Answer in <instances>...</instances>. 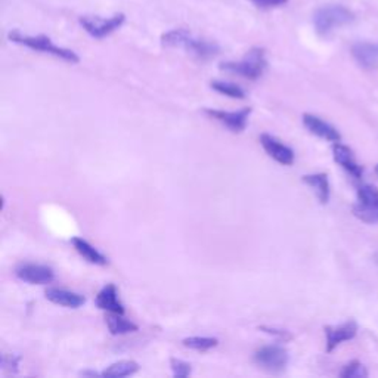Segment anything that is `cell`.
Segmentation results:
<instances>
[{
    "label": "cell",
    "mask_w": 378,
    "mask_h": 378,
    "mask_svg": "<svg viewBox=\"0 0 378 378\" xmlns=\"http://www.w3.org/2000/svg\"><path fill=\"white\" fill-rule=\"evenodd\" d=\"M161 44L165 48H180L189 52L196 59L207 61V59L219 55L220 48L215 42L194 36L185 28H176L161 36Z\"/></svg>",
    "instance_id": "1"
},
{
    "label": "cell",
    "mask_w": 378,
    "mask_h": 378,
    "mask_svg": "<svg viewBox=\"0 0 378 378\" xmlns=\"http://www.w3.org/2000/svg\"><path fill=\"white\" fill-rule=\"evenodd\" d=\"M8 39L13 43L21 44V46H25L32 51H37V52H43V53H49L53 55L59 59H63V61L71 63V64H77L80 61L79 55L73 52L71 49L67 48H61L56 46V44L44 34L40 36H27L20 33L18 30H12V32L8 34Z\"/></svg>",
    "instance_id": "2"
},
{
    "label": "cell",
    "mask_w": 378,
    "mask_h": 378,
    "mask_svg": "<svg viewBox=\"0 0 378 378\" xmlns=\"http://www.w3.org/2000/svg\"><path fill=\"white\" fill-rule=\"evenodd\" d=\"M355 15L352 11L341 5H328L316 9L313 13V25L317 34L328 36L336 28L353 23Z\"/></svg>",
    "instance_id": "3"
},
{
    "label": "cell",
    "mask_w": 378,
    "mask_h": 378,
    "mask_svg": "<svg viewBox=\"0 0 378 378\" xmlns=\"http://www.w3.org/2000/svg\"><path fill=\"white\" fill-rule=\"evenodd\" d=\"M267 67L265 49L262 48H253L247 52V55L241 59V61H231V63H222L220 70L241 75L248 80H257L260 79L265 70Z\"/></svg>",
    "instance_id": "4"
},
{
    "label": "cell",
    "mask_w": 378,
    "mask_h": 378,
    "mask_svg": "<svg viewBox=\"0 0 378 378\" xmlns=\"http://www.w3.org/2000/svg\"><path fill=\"white\" fill-rule=\"evenodd\" d=\"M253 359L262 370L270 374H279L286 368V365H289L290 356L282 346L270 344L257 351Z\"/></svg>",
    "instance_id": "5"
},
{
    "label": "cell",
    "mask_w": 378,
    "mask_h": 378,
    "mask_svg": "<svg viewBox=\"0 0 378 378\" xmlns=\"http://www.w3.org/2000/svg\"><path fill=\"white\" fill-rule=\"evenodd\" d=\"M353 215L365 223H378V188L360 185L358 188V203L353 206Z\"/></svg>",
    "instance_id": "6"
},
{
    "label": "cell",
    "mask_w": 378,
    "mask_h": 378,
    "mask_svg": "<svg viewBox=\"0 0 378 378\" xmlns=\"http://www.w3.org/2000/svg\"><path fill=\"white\" fill-rule=\"evenodd\" d=\"M126 21L125 13H114L113 17H82L80 24L89 36L95 39H103L113 34Z\"/></svg>",
    "instance_id": "7"
},
{
    "label": "cell",
    "mask_w": 378,
    "mask_h": 378,
    "mask_svg": "<svg viewBox=\"0 0 378 378\" xmlns=\"http://www.w3.org/2000/svg\"><path fill=\"white\" fill-rule=\"evenodd\" d=\"M17 277L27 282V284H51L55 279L53 270L44 265H36V263H21L15 269Z\"/></svg>",
    "instance_id": "8"
},
{
    "label": "cell",
    "mask_w": 378,
    "mask_h": 378,
    "mask_svg": "<svg viewBox=\"0 0 378 378\" xmlns=\"http://www.w3.org/2000/svg\"><path fill=\"white\" fill-rule=\"evenodd\" d=\"M251 108H243L237 113H228V111H220V110H206L204 113L210 115L211 118L218 120L223 126L228 127L234 133H241L244 132L247 127L248 117L251 114Z\"/></svg>",
    "instance_id": "9"
},
{
    "label": "cell",
    "mask_w": 378,
    "mask_h": 378,
    "mask_svg": "<svg viewBox=\"0 0 378 378\" xmlns=\"http://www.w3.org/2000/svg\"><path fill=\"white\" fill-rule=\"evenodd\" d=\"M260 144L267 153V156L278 161L279 164L291 165L294 163V151L290 146L281 144L278 139L274 138V136L263 133L260 136Z\"/></svg>",
    "instance_id": "10"
},
{
    "label": "cell",
    "mask_w": 378,
    "mask_h": 378,
    "mask_svg": "<svg viewBox=\"0 0 378 378\" xmlns=\"http://www.w3.org/2000/svg\"><path fill=\"white\" fill-rule=\"evenodd\" d=\"M327 336V352H332L343 341H349L358 334V324L355 321H347L339 327H325Z\"/></svg>",
    "instance_id": "11"
},
{
    "label": "cell",
    "mask_w": 378,
    "mask_h": 378,
    "mask_svg": "<svg viewBox=\"0 0 378 378\" xmlns=\"http://www.w3.org/2000/svg\"><path fill=\"white\" fill-rule=\"evenodd\" d=\"M332 156H334L336 163H339L341 168L352 177L360 179L362 175H364V169H362L360 165L358 164V161L353 156V151L349 146H346L340 142H336L334 146H332Z\"/></svg>",
    "instance_id": "12"
},
{
    "label": "cell",
    "mask_w": 378,
    "mask_h": 378,
    "mask_svg": "<svg viewBox=\"0 0 378 378\" xmlns=\"http://www.w3.org/2000/svg\"><path fill=\"white\" fill-rule=\"evenodd\" d=\"M352 55L364 70H375L378 67V43H355L352 46Z\"/></svg>",
    "instance_id": "13"
},
{
    "label": "cell",
    "mask_w": 378,
    "mask_h": 378,
    "mask_svg": "<svg viewBox=\"0 0 378 378\" xmlns=\"http://www.w3.org/2000/svg\"><path fill=\"white\" fill-rule=\"evenodd\" d=\"M303 125L310 133L320 136V138L322 139H327L329 142L341 141V134L339 133L336 127H332L331 125H328L327 122H324V120H321L320 117H316L313 114H303Z\"/></svg>",
    "instance_id": "14"
},
{
    "label": "cell",
    "mask_w": 378,
    "mask_h": 378,
    "mask_svg": "<svg viewBox=\"0 0 378 378\" xmlns=\"http://www.w3.org/2000/svg\"><path fill=\"white\" fill-rule=\"evenodd\" d=\"M95 303L102 310L125 315V306L122 305V301L118 300V293L114 284H108L107 286H103V289L98 293Z\"/></svg>",
    "instance_id": "15"
},
{
    "label": "cell",
    "mask_w": 378,
    "mask_h": 378,
    "mask_svg": "<svg viewBox=\"0 0 378 378\" xmlns=\"http://www.w3.org/2000/svg\"><path fill=\"white\" fill-rule=\"evenodd\" d=\"M44 296H46V298L52 301V303L64 306V308H71V309H77L86 303L84 296L64 290V289H48Z\"/></svg>",
    "instance_id": "16"
},
{
    "label": "cell",
    "mask_w": 378,
    "mask_h": 378,
    "mask_svg": "<svg viewBox=\"0 0 378 378\" xmlns=\"http://www.w3.org/2000/svg\"><path fill=\"white\" fill-rule=\"evenodd\" d=\"M71 243H73L74 248L77 250V253L82 254L89 263L99 265V266H103V265L108 263L107 257H105L101 251H98L94 246H90L86 239H83L80 237H74L71 239Z\"/></svg>",
    "instance_id": "17"
},
{
    "label": "cell",
    "mask_w": 378,
    "mask_h": 378,
    "mask_svg": "<svg viewBox=\"0 0 378 378\" xmlns=\"http://www.w3.org/2000/svg\"><path fill=\"white\" fill-rule=\"evenodd\" d=\"M303 182L309 185L321 204H327L329 201V182L327 173H315V175H306L303 176Z\"/></svg>",
    "instance_id": "18"
},
{
    "label": "cell",
    "mask_w": 378,
    "mask_h": 378,
    "mask_svg": "<svg viewBox=\"0 0 378 378\" xmlns=\"http://www.w3.org/2000/svg\"><path fill=\"white\" fill-rule=\"evenodd\" d=\"M138 370H139V365L136 364L134 360H120L110 365L101 375L110 377V378H122V377H129V375L136 374Z\"/></svg>",
    "instance_id": "19"
},
{
    "label": "cell",
    "mask_w": 378,
    "mask_h": 378,
    "mask_svg": "<svg viewBox=\"0 0 378 378\" xmlns=\"http://www.w3.org/2000/svg\"><path fill=\"white\" fill-rule=\"evenodd\" d=\"M107 325L113 336H122V334H127V332L138 331V325L125 320L123 315H118V313H113L107 317Z\"/></svg>",
    "instance_id": "20"
},
{
    "label": "cell",
    "mask_w": 378,
    "mask_h": 378,
    "mask_svg": "<svg viewBox=\"0 0 378 378\" xmlns=\"http://www.w3.org/2000/svg\"><path fill=\"white\" fill-rule=\"evenodd\" d=\"M211 89L216 90V92L225 95V96H229V98H234V99H244L246 98V92L243 89H241L239 86L237 84H232V83H228V82H211Z\"/></svg>",
    "instance_id": "21"
},
{
    "label": "cell",
    "mask_w": 378,
    "mask_h": 378,
    "mask_svg": "<svg viewBox=\"0 0 378 378\" xmlns=\"http://www.w3.org/2000/svg\"><path fill=\"white\" fill-rule=\"evenodd\" d=\"M182 343L185 347H189V349L206 352L216 347L219 344V340L211 339V337H189V339H185Z\"/></svg>",
    "instance_id": "22"
},
{
    "label": "cell",
    "mask_w": 378,
    "mask_h": 378,
    "mask_svg": "<svg viewBox=\"0 0 378 378\" xmlns=\"http://www.w3.org/2000/svg\"><path fill=\"white\" fill-rule=\"evenodd\" d=\"M340 377L341 378H367L368 371L359 360H352L341 370Z\"/></svg>",
    "instance_id": "23"
},
{
    "label": "cell",
    "mask_w": 378,
    "mask_h": 378,
    "mask_svg": "<svg viewBox=\"0 0 378 378\" xmlns=\"http://www.w3.org/2000/svg\"><path fill=\"white\" fill-rule=\"evenodd\" d=\"M170 367L173 370L175 377H177V378H185L192 372V368L188 362H184L180 359H176V358L170 359Z\"/></svg>",
    "instance_id": "24"
},
{
    "label": "cell",
    "mask_w": 378,
    "mask_h": 378,
    "mask_svg": "<svg viewBox=\"0 0 378 378\" xmlns=\"http://www.w3.org/2000/svg\"><path fill=\"white\" fill-rule=\"evenodd\" d=\"M20 360H21L20 356L6 355V353H5V355L2 356V370L6 371V372H11V374H17V372H18Z\"/></svg>",
    "instance_id": "25"
},
{
    "label": "cell",
    "mask_w": 378,
    "mask_h": 378,
    "mask_svg": "<svg viewBox=\"0 0 378 378\" xmlns=\"http://www.w3.org/2000/svg\"><path fill=\"white\" fill-rule=\"evenodd\" d=\"M250 2L259 8H277L285 5L289 0H250Z\"/></svg>",
    "instance_id": "26"
},
{
    "label": "cell",
    "mask_w": 378,
    "mask_h": 378,
    "mask_svg": "<svg viewBox=\"0 0 378 378\" xmlns=\"http://www.w3.org/2000/svg\"><path fill=\"white\" fill-rule=\"evenodd\" d=\"M260 329L267 332V334H270V336L278 337L279 340H284V341L291 339V334H289V332L284 331V329H275V328H267V327H260Z\"/></svg>",
    "instance_id": "27"
},
{
    "label": "cell",
    "mask_w": 378,
    "mask_h": 378,
    "mask_svg": "<svg viewBox=\"0 0 378 378\" xmlns=\"http://www.w3.org/2000/svg\"><path fill=\"white\" fill-rule=\"evenodd\" d=\"M375 173H377V175H378V164H377V165H375Z\"/></svg>",
    "instance_id": "28"
}]
</instances>
